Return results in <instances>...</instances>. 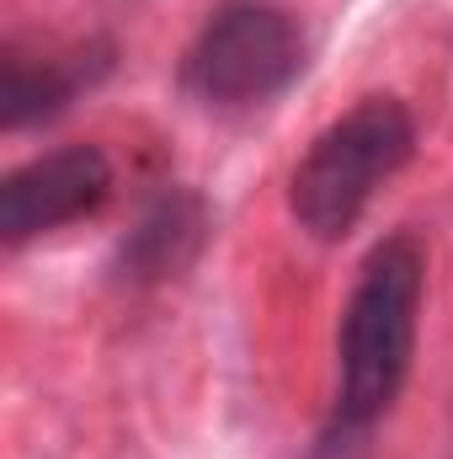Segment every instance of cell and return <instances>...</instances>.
<instances>
[{"label": "cell", "mask_w": 453, "mask_h": 459, "mask_svg": "<svg viewBox=\"0 0 453 459\" xmlns=\"http://www.w3.org/2000/svg\"><path fill=\"white\" fill-rule=\"evenodd\" d=\"M427 299V246L416 230L384 235L341 305L337 321V385L310 459H363L379 422L395 411L422 337Z\"/></svg>", "instance_id": "1"}, {"label": "cell", "mask_w": 453, "mask_h": 459, "mask_svg": "<svg viewBox=\"0 0 453 459\" xmlns=\"http://www.w3.org/2000/svg\"><path fill=\"white\" fill-rule=\"evenodd\" d=\"M416 155V117L400 97H363L331 117L288 177V214L321 246L346 240L379 187Z\"/></svg>", "instance_id": "2"}, {"label": "cell", "mask_w": 453, "mask_h": 459, "mask_svg": "<svg viewBox=\"0 0 453 459\" xmlns=\"http://www.w3.org/2000/svg\"><path fill=\"white\" fill-rule=\"evenodd\" d=\"M304 65H310V38L283 5L225 0L192 32L176 81L198 108L245 113L278 102L304 75Z\"/></svg>", "instance_id": "3"}, {"label": "cell", "mask_w": 453, "mask_h": 459, "mask_svg": "<svg viewBox=\"0 0 453 459\" xmlns=\"http://www.w3.org/2000/svg\"><path fill=\"white\" fill-rule=\"evenodd\" d=\"M117 177L102 144H59L43 150L32 160H21L16 171H5L0 182V235L5 246H27L38 235L91 220L107 198H113Z\"/></svg>", "instance_id": "4"}, {"label": "cell", "mask_w": 453, "mask_h": 459, "mask_svg": "<svg viewBox=\"0 0 453 459\" xmlns=\"http://www.w3.org/2000/svg\"><path fill=\"white\" fill-rule=\"evenodd\" d=\"M209 230H214V214H209V198L192 193V187H160L139 220L128 225V235L113 246V273L117 289H155V283H171L182 278L203 246H209Z\"/></svg>", "instance_id": "5"}, {"label": "cell", "mask_w": 453, "mask_h": 459, "mask_svg": "<svg viewBox=\"0 0 453 459\" xmlns=\"http://www.w3.org/2000/svg\"><path fill=\"white\" fill-rule=\"evenodd\" d=\"M113 70V48L107 43H91V48H75V54H21L11 48L5 54V81H0V123L16 134V128H32V123H54L81 91H91L102 75Z\"/></svg>", "instance_id": "6"}]
</instances>
